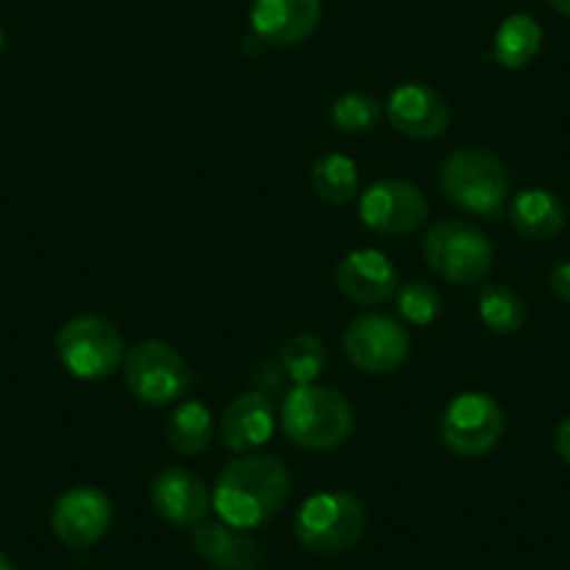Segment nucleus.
Returning a JSON list of instances; mask_svg holds the SVG:
<instances>
[{
  "mask_svg": "<svg viewBox=\"0 0 570 570\" xmlns=\"http://www.w3.org/2000/svg\"><path fill=\"white\" fill-rule=\"evenodd\" d=\"M292 495V475L277 456L246 453L218 473L213 509L218 520L240 531L268 523Z\"/></svg>",
  "mask_w": 570,
  "mask_h": 570,
  "instance_id": "obj_1",
  "label": "nucleus"
},
{
  "mask_svg": "<svg viewBox=\"0 0 570 570\" xmlns=\"http://www.w3.org/2000/svg\"><path fill=\"white\" fill-rule=\"evenodd\" d=\"M283 434L305 451H336L350 440L355 428L353 405L342 392L320 383H305L285 392L279 405Z\"/></svg>",
  "mask_w": 570,
  "mask_h": 570,
  "instance_id": "obj_2",
  "label": "nucleus"
},
{
  "mask_svg": "<svg viewBox=\"0 0 570 570\" xmlns=\"http://www.w3.org/2000/svg\"><path fill=\"white\" fill-rule=\"evenodd\" d=\"M440 185L448 199L470 216L501 222L509 210V174L492 151L464 146L442 163Z\"/></svg>",
  "mask_w": 570,
  "mask_h": 570,
  "instance_id": "obj_3",
  "label": "nucleus"
},
{
  "mask_svg": "<svg viewBox=\"0 0 570 570\" xmlns=\"http://www.w3.org/2000/svg\"><path fill=\"white\" fill-rule=\"evenodd\" d=\"M366 529V512L350 492H316L299 507L294 534L305 551L316 557H336L353 548Z\"/></svg>",
  "mask_w": 570,
  "mask_h": 570,
  "instance_id": "obj_4",
  "label": "nucleus"
},
{
  "mask_svg": "<svg viewBox=\"0 0 570 570\" xmlns=\"http://www.w3.org/2000/svg\"><path fill=\"white\" fill-rule=\"evenodd\" d=\"M57 358L79 381H104L124 366L126 344L101 316H76L57 333Z\"/></svg>",
  "mask_w": 570,
  "mask_h": 570,
  "instance_id": "obj_5",
  "label": "nucleus"
},
{
  "mask_svg": "<svg viewBox=\"0 0 570 570\" xmlns=\"http://www.w3.org/2000/svg\"><path fill=\"white\" fill-rule=\"evenodd\" d=\"M422 252H425L428 266L442 279L456 285L481 283L495 261V249L484 229L470 222H459V218L440 222L428 229Z\"/></svg>",
  "mask_w": 570,
  "mask_h": 570,
  "instance_id": "obj_6",
  "label": "nucleus"
},
{
  "mask_svg": "<svg viewBox=\"0 0 570 570\" xmlns=\"http://www.w3.org/2000/svg\"><path fill=\"white\" fill-rule=\"evenodd\" d=\"M126 389L146 405H171L188 394L194 372L183 355L166 342L146 338L126 350L124 358Z\"/></svg>",
  "mask_w": 570,
  "mask_h": 570,
  "instance_id": "obj_7",
  "label": "nucleus"
},
{
  "mask_svg": "<svg viewBox=\"0 0 570 570\" xmlns=\"http://www.w3.org/2000/svg\"><path fill=\"white\" fill-rule=\"evenodd\" d=\"M507 416L501 403L487 392H462L442 414V442L456 456L479 459L501 442Z\"/></svg>",
  "mask_w": 570,
  "mask_h": 570,
  "instance_id": "obj_8",
  "label": "nucleus"
},
{
  "mask_svg": "<svg viewBox=\"0 0 570 570\" xmlns=\"http://www.w3.org/2000/svg\"><path fill=\"white\" fill-rule=\"evenodd\" d=\"M344 353L366 375H389L405 364L411 338L394 316L361 314L344 331Z\"/></svg>",
  "mask_w": 570,
  "mask_h": 570,
  "instance_id": "obj_9",
  "label": "nucleus"
},
{
  "mask_svg": "<svg viewBox=\"0 0 570 570\" xmlns=\"http://www.w3.org/2000/svg\"><path fill=\"white\" fill-rule=\"evenodd\" d=\"M358 216L364 227L375 235L397 238L411 235L425 224L428 199L409 179H377L361 194Z\"/></svg>",
  "mask_w": 570,
  "mask_h": 570,
  "instance_id": "obj_10",
  "label": "nucleus"
},
{
  "mask_svg": "<svg viewBox=\"0 0 570 570\" xmlns=\"http://www.w3.org/2000/svg\"><path fill=\"white\" fill-rule=\"evenodd\" d=\"M112 525V501L98 487H73L57 498L51 509V529L70 548H90Z\"/></svg>",
  "mask_w": 570,
  "mask_h": 570,
  "instance_id": "obj_11",
  "label": "nucleus"
},
{
  "mask_svg": "<svg viewBox=\"0 0 570 570\" xmlns=\"http://www.w3.org/2000/svg\"><path fill=\"white\" fill-rule=\"evenodd\" d=\"M386 118L400 135L414 140H434L451 124V107L434 87L405 81L389 92Z\"/></svg>",
  "mask_w": 570,
  "mask_h": 570,
  "instance_id": "obj_12",
  "label": "nucleus"
},
{
  "mask_svg": "<svg viewBox=\"0 0 570 570\" xmlns=\"http://www.w3.org/2000/svg\"><path fill=\"white\" fill-rule=\"evenodd\" d=\"M322 20V0H255L249 26L263 46L292 48L308 40Z\"/></svg>",
  "mask_w": 570,
  "mask_h": 570,
  "instance_id": "obj_13",
  "label": "nucleus"
},
{
  "mask_svg": "<svg viewBox=\"0 0 570 570\" xmlns=\"http://www.w3.org/2000/svg\"><path fill=\"white\" fill-rule=\"evenodd\" d=\"M151 507L163 520L174 525H190L207 520L213 509V492L205 481L185 468H166L151 481Z\"/></svg>",
  "mask_w": 570,
  "mask_h": 570,
  "instance_id": "obj_14",
  "label": "nucleus"
},
{
  "mask_svg": "<svg viewBox=\"0 0 570 570\" xmlns=\"http://www.w3.org/2000/svg\"><path fill=\"white\" fill-rule=\"evenodd\" d=\"M338 292L355 305H383L397 294V272L381 249H353L336 268Z\"/></svg>",
  "mask_w": 570,
  "mask_h": 570,
  "instance_id": "obj_15",
  "label": "nucleus"
},
{
  "mask_svg": "<svg viewBox=\"0 0 570 570\" xmlns=\"http://www.w3.org/2000/svg\"><path fill=\"white\" fill-rule=\"evenodd\" d=\"M274 405L268 394L244 392L224 409L222 422H218V436L224 448L238 456L257 451L266 445L274 434Z\"/></svg>",
  "mask_w": 570,
  "mask_h": 570,
  "instance_id": "obj_16",
  "label": "nucleus"
},
{
  "mask_svg": "<svg viewBox=\"0 0 570 570\" xmlns=\"http://www.w3.org/2000/svg\"><path fill=\"white\" fill-rule=\"evenodd\" d=\"M190 546L202 559L213 564V570H255L261 562V546L233 529L224 520H202L190 531Z\"/></svg>",
  "mask_w": 570,
  "mask_h": 570,
  "instance_id": "obj_17",
  "label": "nucleus"
},
{
  "mask_svg": "<svg viewBox=\"0 0 570 570\" xmlns=\"http://www.w3.org/2000/svg\"><path fill=\"white\" fill-rule=\"evenodd\" d=\"M512 227L529 240H548L562 233L564 205L546 188H529L509 202Z\"/></svg>",
  "mask_w": 570,
  "mask_h": 570,
  "instance_id": "obj_18",
  "label": "nucleus"
},
{
  "mask_svg": "<svg viewBox=\"0 0 570 570\" xmlns=\"http://www.w3.org/2000/svg\"><path fill=\"white\" fill-rule=\"evenodd\" d=\"M542 48V29L531 14H509L495 31L492 57L501 68L520 70L537 59Z\"/></svg>",
  "mask_w": 570,
  "mask_h": 570,
  "instance_id": "obj_19",
  "label": "nucleus"
},
{
  "mask_svg": "<svg viewBox=\"0 0 570 570\" xmlns=\"http://www.w3.org/2000/svg\"><path fill=\"white\" fill-rule=\"evenodd\" d=\"M166 431L174 451L183 453V456H196V453L210 448L213 434H216V420L202 400H183L168 416Z\"/></svg>",
  "mask_w": 570,
  "mask_h": 570,
  "instance_id": "obj_20",
  "label": "nucleus"
},
{
  "mask_svg": "<svg viewBox=\"0 0 570 570\" xmlns=\"http://www.w3.org/2000/svg\"><path fill=\"white\" fill-rule=\"evenodd\" d=\"M479 316L498 336H514V333L523 331L529 308L512 285L487 283L479 292Z\"/></svg>",
  "mask_w": 570,
  "mask_h": 570,
  "instance_id": "obj_21",
  "label": "nucleus"
},
{
  "mask_svg": "<svg viewBox=\"0 0 570 570\" xmlns=\"http://www.w3.org/2000/svg\"><path fill=\"white\" fill-rule=\"evenodd\" d=\"M279 366H283L285 377L294 381V386L316 383L327 366V347L314 333H294L279 347Z\"/></svg>",
  "mask_w": 570,
  "mask_h": 570,
  "instance_id": "obj_22",
  "label": "nucleus"
},
{
  "mask_svg": "<svg viewBox=\"0 0 570 570\" xmlns=\"http://www.w3.org/2000/svg\"><path fill=\"white\" fill-rule=\"evenodd\" d=\"M316 196L331 205H347L358 196V166L347 155H325L311 171Z\"/></svg>",
  "mask_w": 570,
  "mask_h": 570,
  "instance_id": "obj_23",
  "label": "nucleus"
},
{
  "mask_svg": "<svg viewBox=\"0 0 570 570\" xmlns=\"http://www.w3.org/2000/svg\"><path fill=\"white\" fill-rule=\"evenodd\" d=\"M331 120L342 135H366L381 120V104L366 92H344L333 101Z\"/></svg>",
  "mask_w": 570,
  "mask_h": 570,
  "instance_id": "obj_24",
  "label": "nucleus"
},
{
  "mask_svg": "<svg viewBox=\"0 0 570 570\" xmlns=\"http://www.w3.org/2000/svg\"><path fill=\"white\" fill-rule=\"evenodd\" d=\"M394 297H397V314L414 327L431 325L442 314V294L431 283H422V279H411V283L400 285Z\"/></svg>",
  "mask_w": 570,
  "mask_h": 570,
  "instance_id": "obj_25",
  "label": "nucleus"
},
{
  "mask_svg": "<svg viewBox=\"0 0 570 570\" xmlns=\"http://www.w3.org/2000/svg\"><path fill=\"white\" fill-rule=\"evenodd\" d=\"M548 285H551L553 297L570 305V261H562L559 266H553V272L548 274Z\"/></svg>",
  "mask_w": 570,
  "mask_h": 570,
  "instance_id": "obj_26",
  "label": "nucleus"
},
{
  "mask_svg": "<svg viewBox=\"0 0 570 570\" xmlns=\"http://www.w3.org/2000/svg\"><path fill=\"white\" fill-rule=\"evenodd\" d=\"M553 445H557L559 459H562V462L570 468V416H568V420L559 422L557 436H553Z\"/></svg>",
  "mask_w": 570,
  "mask_h": 570,
  "instance_id": "obj_27",
  "label": "nucleus"
},
{
  "mask_svg": "<svg viewBox=\"0 0 570 570\" xmlns=\"http://www.w3.org/2000/svg\"><path fill=\"white\" fill-rule=\"evenodd\" d=\"M548 7L553 9V12L564 14V18H570V0H548Z\"/></svg>",
  "mask_w": 570,
  "mask_h": 570,
  "instance_id": "obj_28",
  "label": "nucleus"
},
{
  "mask_svg": "<svg viewBox=\"0 0 570 570\" xmlns=\"http://www.w3.org/2000/svg\"><path fill=\"white\" fill-rule=\"evenodd\" d=\"M0 570H14L12 562H9V557L3 551H0Z\"/></svg>",
  "mask_w": 570,
  "mask_h": 570,
  "instance_id": "obj_29",
  "label": "nucleus"
},
{
  "mask_svg": "<svg viewBox=\"0 0 570 570\" xmlns=\"http://www.w3.org/2000/svg\"><path fill=\"white\" fill-rule=\"evenodd\" d=\"M0 51H3V29H0Z\"/></svg>",
  "mask_w": 570,
  "mask_h": 570,
  "instance_id": "obj_30",
  "label": "nucleus"
}]
</instances>
